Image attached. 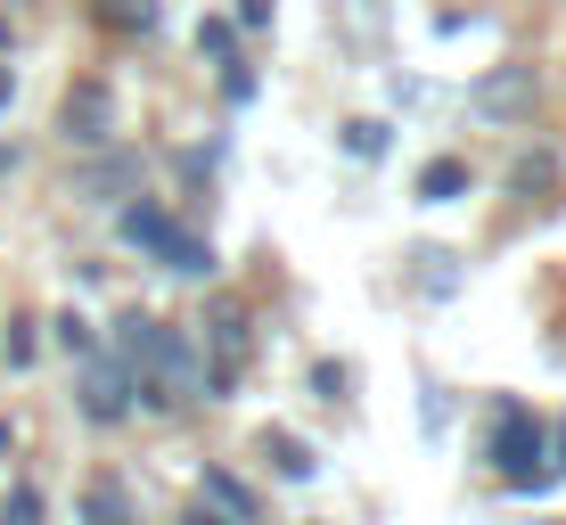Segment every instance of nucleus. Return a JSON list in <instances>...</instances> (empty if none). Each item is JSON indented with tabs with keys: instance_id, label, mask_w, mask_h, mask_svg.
Segmentation results:
<instances>
[{
	"instance_id": "obj_10",
	"label": "nucleus",
	"mask_w": 566,
	"mask_h": 525,
	"mask_svg": "<svg viewBox=\"0 0 566 525\" xmlns=\"http://www.w3.org/2000/svg\"><path fill=\"white\" fill-rule=\"evenodd\" d=\"M83 525H140L132 517V493L115 476H91V493H83Z\"/></svg>"
},
{
	"instance_id": "obj_8",
	"label": "nucleus",
	"mask_w": 566,
	"mask_h": 525,
	"mask_svg": "<svg viewBox=\"0 0 566 525\" xmlns=\"http://www.w3.org/2000/svg\"><path fill=\"white\" fill-rule=\"evenodd\" d=\"M124 189H140V157H99L74 172V198H124Z\"/></svg>"
},
{
	"instance_id": "obj_15",
	"label": "nucleus",
	"mask_w": 566,
	"mask_h": 525,
	"mask_svg": "<svg viewBox=\"0 0 566 525\" xmlns=\"http://www.w3.org/2000/svg\"><path fill=\"white\" fill-rule=\"evenodd\" d=\"M0 354H9V369H25V361H33V328H25V321H9V337H0Z\"/></svg>"
},
{
	"instance_id": "obj_7",
	"label": "nucleus",
	"mask_w": 566,
	"mask_h": 525,
	"mask_svg": "<svg viewBox=\"0 0 566 525\" xmlns=\"http://www.w3.org/2000/svg\"><path fill=\"white\" fill-rule=\"evenodd\" d=\"M476 107L501 115V124H517V115H534V66H493L476 83Z\"/></svg>"
},
{
	"instance_id": "obj_5",
	"label": "nucleus",
	"mask_w": 566,
	"mask_h": 525,
	"mask_svg": "<svg viewBox=\"0 0 566 525\" xmlns=\"http://www.w3.org/2000/svg\"><path fill=\"white\" fill-rule=\"evenodd\" d=\"M57 132H66V148H107L115 140V91L107 83H74L66 99H57Z\"/></svg>"
},
{
	"instance_id": "obj_21",
	"label": "nucleus",
	"mask_w": 566,
	"mask_h": 525,
	"mask_svg": "<svg viewBox=\"0 0 566 525\" xmlns=\"http://www.w3.org/2000/svg\"><path fill=\"white\" fill-rule=\"evenodd\" d=\"M9 91H17V74H9V66H0V107H9Z\"/></svg>"
},
{
	"instance_id": "obj_12",
	"label": "nucleus",
	"mask_w": 566,
	"mask_h": 525,
	"mask_svg": "<svg viewBox=\"0 0 566 525\" xmlns=\"http://www.w3.org/2000/svg\"><path fill=\"white\" fill-rule=\"evenodd\" d=\"M99 17L115 33H156V0H99Z\"/></svg>"
},
{
	"instance_id": "obj_3",
	"label": "nucleus",
	"mask_w": 566,
	"mask_h": 525,
	"mask_svg": "<svg viewBox=\"0 0 566 525\" xmlns=\"http://www.w3.org/2000/svg\"><path fill=\"white\" fill-rule=\"evenodd\" d=\"M124 239L140 246V255H156L165 271H206L213 263V246L198 239V230H181L165 206H124Z\"/></svg>"
},
{
	"instance_id": "obj_11",
	"label": "nucleus",
	"mask_w": 566,
	"mask_h": 525,
	"mask_svg": "<svg viewBox=\"0 0 566 525\" xmlns=\"http://www.w3.org/2000/svg\"><path fill=\"white\" fill-rule=\"evenodd\" d=\"M460 189H468V165H460V157H436V165H427V172H419V198H427V206H443V198H460Z\"/></svg>"
},
{
	"instance_id": "obj_18",
	"label": "nucleus",
	"mask_w": 566,
	"mask_h": 525,
	"mask_svg": "<svg viewBox=\"0 0 566 525\" xmlns=\"http://www.w3.org/2000/svg\"><path fill=\"white\" fill-rule=\"evenodd\" d=\"M198 50H213V57H230V25L213 17V25H198Z\"/></svg>"
},
{
	"instance_id": "obj_9",
	"label": "nucleus",
	"mask_w": 566,
	"mask_h": 525,
	"mask_svg": "<svg viewBox=\"0 0 566 525\" xmlns=\"http://www.w3.org/2000/svg\"><path fill=\"white\" fill-rule=\"evenodd\" d=\"M206 510H213V517H230V525H255V517H263V510H255V493H247V484L230 476V469H206Z\"/></svg>"
},
{
	"instance_id": "obj_14",
	"label": "nucleus",
	"mask_w": 566,
	"mask_h": 525,
	"mask_svg": "<svg viewBox=\"0 0 566 525\" xmlns=\"http://www.w3.org/2000/svg\"><path fill=\"white\" fill-rule=\"evenodd\" d=\"M345 148H354V157H378V148H386V124H345Z\"/></svg>"
},
{
	"instance_id": "obj_17",
	"label": "nucleus",
	"mask_w": 566,
	"mask_h": 525,
	"mask_svg": "<svg viewBox=\"0 0 566 525\" xmlns=\"http://www.w3.org/2000/svg\"><path fill=\"white\" fill-rule=\"evenodd\" d=\"M510 181H517V189H542V181H551V157H525V165L510 172Z\"/></svg>"
},
{
	"instance_id": "obj_2",
	"label": "nucleus",
	"mask_w": 566,
	"mask_h": 525,
	"mask_svg": "<svg viewBox=\"0 0 566 525\" xmlns=\"http://www.w3.org/2000/svg\"><path fill=\"white\" fill-rule=\"evenodd\" d=\"M198 361H213L206 369V395H230V386L247 378V361H255V321H247L239 296H213L206 304V354Z\"/></svg>"
},
{
	"instance_id": "obj_19",
	"label": "nucleus",
	"mask_w": 566,
	"mask_h": 525,
	"mask_svg": "<svg viewBox=\"0 0 566 525\" xmlns=\"http://www.w3.org/2000/svg\"><path fill=\"white\" fill-rule=\"evenodd\" d=\"M33 517H42V501H33V493H17V501H9V525H33Z\"/></svg>"
},
{
	"instance_id": "obj_20",
	"label": "nucleus",
	"mask_w": 566,
	"mask_h": 525,
	"mask_svg": "<svg viewBox=\"0 0 566 525\" xmlns=\"http://www.w3.org/2000/svg\"><path fill=\"white\" fill-rule=\"evenodd\" d=\"M181 525H230V517H213V510H206V501H198V510H189Z\"/></svg>"
},
{
	"instance_id": "obj_1",
	"label": "nucleus",
	"mask_w": 566,
	"mask_h": 525,
	"mask_svg": "<svg viewBox=\"0 0 566 525\" xmlns=\"http://www.w3.org/2000/svg\"><path fill=\"white\" fill-rule=\"evenodd\" d=\"M115 361H124V378H132V402H148V411L206 402V361H198V345H189L181 328L148 321V313L115 321Z\"/></svg>"
},
{
	"instance_id": "obj_13",
	"label": "nucleus",
	"mask_w": 566,
	"mask_h": 525,
	"mask_svg": "<svg viewBox=\"0 0 566 525\" xmlns=\"http://www.w3.org/2000/svg\"><path fill=\"white\" fill-rule=\"evenodd\" d=\"M263 460H280V476H296V484L312 476V452H304L296 435H263Z\"/></svg>"
},
{
	"instance_id": "obj_16",
	"label": "nucleus",
	"mask_w": 566,
	"mask_h": 525,
	"mask_svg": "<svg viewBox=\"0 0 566 525\" xmlns=\"http://www.w3.org/2000/svg\"><path fill=\"white\" fill-rule=\"evenodd\" d=\"M57 345H66V354H91L99 337H91V321H74V313H66V321H57Z\"/></svg>"
},
{
	"instance_id": "obj_6",
	"label": "nucleus",
	"mask_w": 566,
	"mask_h": 525,
	"mask_svg": "<svg viewBox=\"0 0 566 525\" xmlns=\"http://www.w3.org/2000/svg\"><path fill=\"white\" fill-rule=\"evenodd\" d=\"M83 361V386H74V395H83V411L99 419V427H115L132 411V378H124V361L115 354H99V345H91V354H74Z\"/></svg>"
},
{
	"instance_id": "obj_4",
	"label": "nucleus",
	"mask_w": 566,
	"mask_h": 525,
	"mask_svg": "<svg viewBox=\"0 0 566 525\" xmlns=\"http://www.w3.org/2000/svg\"><path fill=\"white\" fill-rule=\"evenodd\" d=\"M542 419L525 411V402H501V419H493V469L510 476V484H534L542 469Z\"/></svg>"
},
{
	"instance_id": "obj_22",
	"label": "nucleus",
	"mask_w": 566,
	"mask_h": 525,
	"mask_svg": "<svg viewBox=\"0 0 566 525\" xmlns=\"http://www.w3.org/2000/svg\"><path fill=\"white\" fill-rule=\"evenodd\" d=\"M9 172H17V148H0V181H9Z\"/></svg>"
}]
</instances>
